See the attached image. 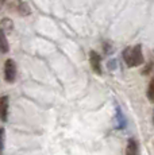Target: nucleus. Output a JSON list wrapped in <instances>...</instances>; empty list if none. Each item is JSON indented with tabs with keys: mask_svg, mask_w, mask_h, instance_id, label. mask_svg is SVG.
<instances>
[{
	"mask_svg": "<svg viewBox=\"0 0 154 155\" xmlns=\"http://www.w3.org/2000/svg\"><path fill=\"white\" fill-rule=\"evenodd\" d=\"M12 5H14V10H15L20 16H28V15L31 14L30 5L26 2H23V0H15V2L12 3Z\"/></svg>",
	"mask_w": 154,
	"mask_h": 155,
	"instance_id": "4",
	"label": "nucleus"
},
{
	"mask_svg": "<svg viewBox=\"0 0 154 155\" xmlns=\"http://www.w3.org/2000/svg\"><path fill=\"white\" fill-rule=\"evenodd\" d=\"M12 27H14V22L10 18H3V19L0 20V30H3L5 34L12 31Z\"/></svg>",
	"mask_w": 154,
	"mask_h": 155,
	"instance_id": "9",
	"label": "nucleus"
},
{
	"mask_svg": "<svg viewBox=\"0 0 154 155\" xmlns=\"http://www.w3.org/2000/svg\"><path fill=\"white\" fill-rule=\"evenodd\" d=\"M116 128L118 130H124L126 128V119H124V115L119 105H116Z\"/></svg>",
	"mask_w": 154,
	"mask_h": 155,
	"instance_id": "8",
	"label": "nucleus"
},
{
	"mask_svg": "<svg viewBox=\"0 0 154 155\" xmlns=\"http://www.w3.org/2000/svg\"><path fill=\"white\" fill-rule=\"evenodd\" d=\"M152 69H153V64L150 62V64H147V65H146V68H145V69L142 70V74H143V76H147V74L152 73Z\"/></svg>",
	"mask_w": 154,
	"mask_h": 155,
	"instance_id": "12",
	"label": "nucleus"
},
{
	"mask_svg": "<svg viewBox=\"0 0 154 155\" xmlns=\"http://www.w3.org/2000/svg\"><path fill=\"white\" fill-rule=\"evenodd\" d=\"M123 61L129 68H137L145 62L143 53H142L141 45H135V46H129L123 50L122 53Z\"/></svg>",
	"mask_w": 154,
	"mask_h": 155,
	"instance_id": "1",
	"label": "nucleus"
},
{
	"mask_svg": "<svg viewBox=\"0 0 154 155\" xmlns=\"http://www.w3.org/2000/svg\"><path fill=\"white\" fill-rule=\"evenodd\" d=\"M147 99H149V101L154 100V80H152V81L149 82V88H147Z\"/></svg>",
	"mask_w": 154,
	"mask_h": 155,
	"instance_id": "10",
	"label": "nucleus"
},
{
	"mask_svg": "<svg viewBox=\"0 0 154 155\" xmlns=\"http://www.w3.org/2000/svg\"><path fill=\"white\" fill-rule=\"evenodd\" d=\"M4 138H5L4 128H0V153H2L3 148H4Z\"/></svg>",
	"mask_w": 154,
	"mask_h": 155,
	"instance_id": "11",
	"label": "nucleus"
},
{
	"mask_svg": "<svg viewBox=\"0 0 154 155\" xmlns=\"http://www.w3.org/2000/svg\"><path fill=\"white\" fill-rule=\"evenodd\" d=\"M126 155H139V146H138V142L134 138L127 140Z\"/></svg>",
	"mask_w": 154,
	"mask_h": 155,
	"instance_id": "6",
	"label": "nucleus"
},
{
	"mask_svg": "<svg viewBox=\"0 0 154 155\" xmlns=\"http://www.w3.org/2000/svg\"><path fill=\"white\" fill-rule=\"evenodd\" d=\"M8 51H10V43L7 41V35L3 30H0V53L5 54Z\"/></svg>",
	"mask_w": 154,
	"mask_h": 155,
	"instance_id": "7",
	"label": "nucleus"
},
{
	"mask_svg": "<svg viewBox=\"0 0 154 155\" xmlns=\"http://www.w3.org/2000/svg\"><path fill=\"white\" fill-rule=\"evenodd\" d=\"M4 78L7 82L12 84L16 78V65L14 59H7L4 64Z\"/></svg>",
	"mask_w": 154,
	"mask_h": 155,
	"instance_id": "2",
	"label": "nucleus"
},
{
	"mask_svg": "<svg viewBox=\"0 0 154 155\" xmlns=\"http://www.w3.org/2000/svg\"><path fill=\"white\" fill-rule=\"evenodd\" d=\"M89 64L96 74H102V57L97 51H89Z\"/></svg>",
	"mask_w": 154,
	"mask_h": 155,
	"instance_id": "3",
	"label": "nucleus"
},
{
	"mask_svg": "<svg viewBox=\"0 0 154 155\" xmlns=\"http://www.w3.org/2000/svg\"><path fill=\"white\" fill-rule=\"evenodd\" d=\"M8 107H10V99H8V96H2L0 97V120L2 121H7Z\"/></svg>",
	"mask_w": 154,
	"mask_h": 155,
	"instance_id": "5",
	"label": "nucleus"
},
{
	"mask_svg": "<svg viewBox=\"0 0 154 155\" xmlns=\"http://www.w3.org/2000/svg\"><path fill=\"white\" fill-rule=\"evenodd\" d=\"M4 2H7V0H0V3H2V4H4Z\"/></svg>",
	"mask_w": 154,
	"mask_h": 155,
	"instance_id": "13",
	"label": "nucleus"
}]
</instances>
